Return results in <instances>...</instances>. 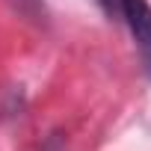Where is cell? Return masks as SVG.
<instances>
[{"label": "cell", "instance_id": "cell-1", "mask_svg": "<svg viewBox=\"0 0 151 151\" xmlns=\"http://www.w3.org/2000/svg\"><path fill=\"white\" fill-rule=\"evenodd\" d=\"M122 21L127 24L145 71L151 74V3L148 0H122Z\"/></svg>", "mask_w": 151, "mask_h": 151}, {"label": "cell", "instance_id": "cell-2", "mask_svg": "<svg viewBox=\"0 0 151 151\" xmlns=\"http://www.w3.org/2000/svg\"><path fill=\"white\" fill-rule=\"evenodd\" d=\"M101 3V9L110 15V18H119L122 21V0H98Z\"/></svg>", "mask_w": 151, "mask_h": 151}]
</instances>
